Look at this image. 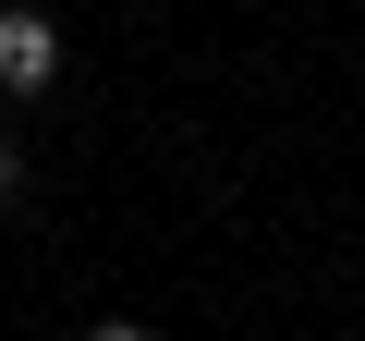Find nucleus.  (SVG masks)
Masks as SVG:
<instances>
[{"label":"nucleus","mask_w":365,"mask_h":341,"mask_svg":"<svg viewBox=\"0 0 365 341\" xmlns=\"http://www.w3.org/2000/svg\"><path fill=\"white\" fill-rule=\"evenodd\" d=\"M61 86V37L49 13H0V98H49Z\"/></svg>","instance_id":"obj_1"},{"label":"nucleus","mask_w":365,"mask_h":341,"mask_svg":"<svg viewBox=\"0 0 365 341\" xmlns=\"http://www.w3.org/2000/svg\"><path fill=\"white\" fill-rule=\"evenodd\" d=\"M13 208H25V146L0 134V220H13Z\"/></svg>","instance_id":"obj_2"},{"label":"nucleus","mask_w":365,"mask_h":341,"mask_svg":"<svg viewBox=\"0 0 365 341\" xmlns=\"http://www.w3.org/2000/svg\"><path fill=\"white\" fill-rule=\"evenodd\" d=\"M86 341H158V329H134V317H98V329H86Z\"/></svg>","instance_id":"obj_3"},{"label":"nucleus","mask_w":365,"mask_h":341,"mask_svg":"<svg viewBox=\"0 0 365 341\" xmlns=\"http://www.w3.org/2000/svg\"><path fill=\"white\" fill-rule=\"evenodd\" d=\"M353 341H365V329H353Z\"/></svg>","instance_id":"obj_4"}]
</instances>
